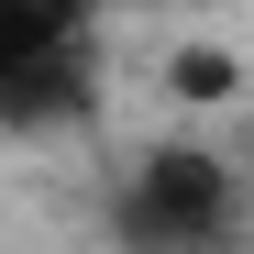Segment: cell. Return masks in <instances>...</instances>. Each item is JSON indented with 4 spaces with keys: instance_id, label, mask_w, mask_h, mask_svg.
<instances>
[{
    "instance_id": "6da1fadb",
    "label": "cell",
    "mask_w": 254,
    "mask_h": 254,
    "mask_svg": "<svg viewBox=\"0 0 254 254\" xmlns=\"http://www.w3.org/2000/svg\"><path fill=\"white\" fill-rule=\"evenodd\" d=\"M243 210H254V188L232 177V155H210V144H144L122 166L111 221H122V254H221L243 232Z\"/></svg>"
},
{
    "instance_id": "7a4b0ae2",
    "label": "cell",
    "mask_w": 254,
    "mask_h": 254,
    "mask_svg": "<svg viewBox=\"0 0 254 254\" xmlns=\"http://www.w3.org/2000/svg\"><path fill=\"white\" fill-rule=\"evenodd\" d=\"M89 45L100 0H0V133H56L89 122Z\"/></svg>"
},
{
    "instance_id": "3957f363",
    "label": "cell",
    "mask_w": 254,
    "mask_h": 254,
    "mask_svg": "<svg viewBox=\"0 0 254 254\" xmlns=\"http://www.w3.org/2000/svg\"><path fill=\"white\" fill-rule=\"evenodd\" d=\"M232 89H243V56L232 45H177V56H166V100L210 111V100H232Z\"/></svg>"
}]
</instances>
